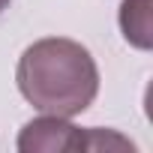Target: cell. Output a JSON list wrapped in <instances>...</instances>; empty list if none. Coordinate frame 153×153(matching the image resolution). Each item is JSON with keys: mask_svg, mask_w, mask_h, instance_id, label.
<instances>
[{"mask_svg": "<svg viewBox=\"0 0 153 153\" xmlns=\"http://www.w3.org/2000/svg\"><path fill=\"white\" fill-rule=\"evenodd\" d=\"M120 27L126 42L135 48H150V0H123Z\"/></svg>", "mask_w": 153, "mask_h": 153, "instance_id": "cell-3", "label": "cell"}, {"mask_svg": "<svg viewBox=\"0 0 153 153\" xmlns=\"http://www.w3.org/2000/svg\"><path fill=\"white\" fill-rule=\"evenodd\" d=\"M18 150L21 153H57V150H87V129H78L66 123V117H39L30 120L21 135H18Z\"/></svg>", "mask_w": 153, "mask_h": 153, "instance_id": "cell-2", "label": "cell"}, {"mask_svg": "<svg viewBox=\"0 0 153 153\" xmlns=\"http://www.w3.org/2000/svg\"><path fill=\"white\" fill-rule=\"evenodd\" d=\"M18 90L42 114L75 117L96 99L99 69L78 42L39 39L18 60Z\"/></svg>", "mask_w": 153, "mask_h": 153, "instance_id": "cell-1", "label": "cell"}, {"mask_svg": "<svg viewBox=\"0 0 153 153\" xmlns=\"http://www.w3.org/2000/svg\"><path fill=\"white\" fill-rule=\"evenodd\" d=\"M6 6H9V0H0V12H3V9H6Z\"/></svg>", "mask_w": 153, "mask_h": 153, "instance_id": "cell-4", "label": "cell"}]
</instances>
